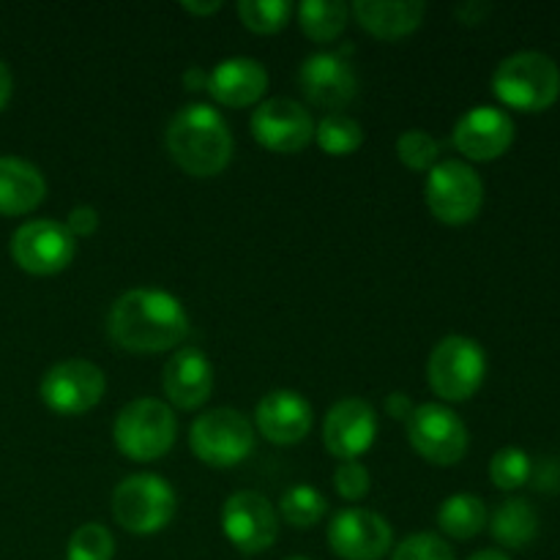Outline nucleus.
Here are the masks:
<instances>
[{"mask_svg":"<svg viewBox=\"0 0 560 560\" xmlns=\"http://www.w3.org/2000/svg\"><path fill=\"white\" fill-rule=\"evenodd\" d=\"M107 334L129 353H167L189 337V315L167 290L135 288L109 306Z\"/></svg>","mask_w":560,"mask_h":560,"instance_id":"1","label":"nucleus"},{"mask_svg":"<svg viewBox=\"0 0 560 560\" xmlns=\"http://www.w3.org/2000/svg\"><path fill=\"white\" fill-rule=\"evenodd\" d=\"M170 159L191 178H213L233 159L228 120L211 104H186L170 118L164 131Z\"/></svg>","mask_w":560,"mask_h":560,"instance_id":"2","label":"nucleus"},{"mask_svg":"<svg viewBox=\"0 0 560 560\" xmlns=\"http://www.w3.org/2000/svg\"><path fill=\"white\" fill-rule=\"evenodd\" d=\"M492 93L520 113H545L560 96V69L545 52H514L498 63Z\"/></svg>","mask_w":560,"mask_h":560,"instance_id":"3","label":"nucleus"},{"mask_svg":"<svg viewBox=\"0 0 560 560\" xmlns=\"http://www.w3.org/2000/svg\"><path fill=\"white\" fill-rule=\"evenodd\" d=\"M178 421L173 408L162 399L142 397L126 405L113 427L118 452L131 463H156L175 446Z\"/></svg>","mask_w":560,"mask_h":560,"instance_id":"4","label":"nucleus"},{"mask_svg":"<svg viewBox=\"0 0 560 560\" xmlns=\"http://www.w3.org/2000/svg\"><path fill=\"white\" fill-rule=\"evenodd\" d=\"M487 377V355L476 339L452 334L432 348L427 383L443 402H468Z\"/></svg>","mask_w":560,"mask_h":560,"instance_id":"5","label":"nucleus"},{"mask_svg":"<svg viewBox=\"0 0 560 560\" xmlns=\"http://www.w3.org/2000/svg\"><path fill=\"white\" fill-rule=\"evenodd\" d=\"M424 202L432 217L448 228L470 224L485 206V184L468 162L446 159L427 173Z\"/></svg>","mask_w":560,"mask_h":560,"instance_id":"6","label":"nucleus"},{"mask_svg":"<svg viewBox=\"0 0 560 560\" xmlns=\"http://www.w3.org/2000/svg\"><path fill=\"white\" fill-rule=\"evenodd\" d=\"M189 448L208 468H235L255 452V424L235 408H213L189 427Z\"/></svg>","mask_w":560,"mask_h":560,"instance_id":"7","label":"nucleus"},{"mask_svg":"<svg viewBox=\"0 0 560 560\" xmlns=\"http://www.w3.org/2000/svg\"><path fill=\"white\" fill-rule=\"evenodd\" d=\"M113 517L135 536H153L175 517V490L159 474H135L113 492Z\"/></svg>","mask_w":560,"mask_h":560,"instance_id":"8","label":"nucleus"},{"mask_svg":"<svg viewBox=\"0 0 560 560\" xmlns=\"http://www.w3.org/2000/svg\"><path fill=\"white\" fill-rule=\"evenodd\" d=\"M405 432L416 454L430 465L452 468L468 452V427L441 402H424L413 408L410 419L405 421Z\"/></svg>","mask_w":560,"mask_h":560,"instance_id":"9","label":"nucleus"},{"mask_svg":"<svg viewBox=\"0 0 560 560\" xmlns=\"http://www.w3.org/2000/svg\"><path fill=\"white\" fill-rule=\"evenodd\" d=\"M107 394V377L102 366L85 359L58 361L44 372L38 383V397L52 413L82 416L96 408Z\"/></svg>","mask_w":560,"mask_h":560,"instance_id":"10","label":"nucleus"},{"mask_svg":"<svg viewBox=\"0 0 560 560\" xmlns=\"http://www.w3.org/2000/svg\"><path fill=\"white\" fill-rule=\"evenodd\" d=\"M11 260L31 277H55L66 271L77 255V238L55 219H33L11 235Z\"/></svg>","mask_w":560,"mask_h":560,"instance_id":"11","label":"nucleus"},{"mask_svg":"<svg viewBox=\"0 0 560 560\" xmlns=\"http://www.w3.org/2000/svg\"><path fill=\"white\" fill-rule=\"evenodd\" d=\"M222 530L230 545L244 556L271 550L279 536V514L262 492L241 490L224 501Z\"/></svg>","mask_w":560,"mask_h":560,"instance_id":"12","label":"nucleus"},{"mask_svg":"<svg viewBox=\"0 0 560 560\" xmlns=\"http://www.w3.org/2000/svg\"><path fill=\"white\" fill-rule=\"evenodd\" d=\"M328 547L342 560H383L394 550L392 523L372 509H342L328 525Z\"/></svg>","mask_w":560,"mask_h":560,"instance_id":"13","label":"nucleus"},{"mask_svg":"<svg viewBox=\"0 0 560 560\" xmlns=\"http://www.w3.org/2000/svg\"><path fill=\"white\" fill-rule=\"evenodd\" d=\"M249 129L252 137L273 153H299L315 140V120L310 109L288 96L257 104L249 118Z\"/></svg>","mask_w":560,"mask_h":560,"instance_id":"14","label":"nucleus"},{"mask_svg":"<svg viewBox=\"0 0 560 560\" xmlns=\"http://www.w3.org/2000/svg\"><path fill=\"white\" fill-rule=\"evenodd\" d=\"M452 142L468 162H495L514 142L512 115L492 104L468 109L454 126Z\"/></svg>","mask_w":560,"mask_h":560,"instance_id":"15","label":"nucleus"},{"mask_svg":"<svg viewBox=\"0 0 560 560\" xmlns=\"http://www.w3.org/2000/svg\"><path fill=\"white\" fill-rule=\"evenodd\" d=\"M299 88L315 107L342 113L359 93V77L342 55L315 52L301 63Z\"/></svg>","mask_w":560,"mask_h":560,"instance_id":"16","label":"nucleus"},{"mask_svg":"<svg viewBox=\"0 0 560 560\" xmlns=\"http://www.w3.org/2000/svg\"><path fill=\"white\" fill-rule=\"evenodd\" d=\"M377 438V413L366 399L348 397L339 399L323 421V443L328 454L339 463L359 459L361 454L375 446Z\"/></svg>","mask_w":560,"mask_h":560,"instance_id":"17","label":"nucleus"},{"mask_svg":"<svg viewBox=\"0 0 560 560\" xmlns=\"http://www.w3.org/2000/svg\"><path fill=\"white\" fill-rule=\"evenodd\" d=\"M312 405L290 388L268 392L255 408V427L273 446H295L312 430Z\"/></svg>","mask_w":560,"mask_h":560,"instance_id":"18","label":"nucleus"},{"mask_svg":"<svg viewBox=\"0 0 560 560\" xmlns=\"http://www.w3.org/2000/svg\"><path fill=\"white\" fill-rule=\"evenodd\" d=\"M162 388L167 405L178 410H197L211 399L213 364L197 348H180L164 364Z\"/></svg>","mask_w":560,"mask_h":560,"instance_id":"19","label":"nucleus"},{"mask_svg":"<svg viewBox=\"0 0 560 560\" xmlns=\"http://www.w3.org/2000/svg\"><path fill=\"white\" fill-rule=\"evenodd\" d=\"M206 91L222 107L244 109L260 104L268 91V71L255 58H228L208 71Z\"/></svg>","mask_w":560,"mask_h":560,"instance_id":"20","label":"nucleus"},{"mask_svg":"<svg viewBox=\"0 0 560 560\" xmlns=\"http://www.w3.org/2000/svg\"><path fill=\"white\" fill-rule=\"evenodd\" d=\"M47 197V180L36 164L0 156V217H25Z\"/></svg>","mask_w":560,"mask_h":560,"instance_id":"21","label":"nucleus"},{"mask_svg":"<svg viewBox=\"0 0 560 560\" xmlns=\"http://www.w3.org/2000/svg\"><path fill=\"white\" fill-rule=\"evenodd\" d=\"M350 14L355 16L366 33H372L381 42H399L421 27L427 14V5L421 0L408 3H381V0H355L350 5Z\"/></svg>","mask_w":560,"mask_h":560,"instance_id":"22","label":"nucleus"},{"mask_svg":"<svg viewBox=\"0 0 560 560\" xmlns=\"http://www.w3.org/2000/svg\"><path fill=\"white\" fill-rule=\"evenodd\" d=\"M492 539L506 550H525L539 536V514L525 498H509L487 520Z\"/></svg>","mask_w":560,"mask_h":560,"instance_id":"23","label":"nucleus"},{"mask_svg":"<svg viewBox=\"0 0 560 560\" xmlns=\"http://www.w3.org/2000/svg\"><path fill=\"white\" fill-rule=\"evenodd\" d=\"M487 506L479 495L470 492H457L448 495L438 509V528L448 536V539L468 541L479 536L487 528Z\"/></svg>","mask_w":560,"mask_h":560,"instance_id":"24","label":"nucleus"},{"mask_svg":"<svg viewBox=\"0 0 560 560\" xmlns=\"http://www.w3.org/2000/svg\"><path fill=\"white\" fill-rule=\"evenodd\" d=\"M295 20L312 42H337L348 27L350 5H345L342 0H304L301 5H295Z\"/></svg>","mask_w":560,"mask_h":560,"instance_id":"25","label":"nucleus"},{"mask_svg":"<svg viewBox=\"0 0 560 560\" xmlns=\"http://www.w3.org/2000/svg\"><path fill=\"white\" fill-rule=\"evenodd\" d=\"M315 142L328 156H350L364 145V126L348 113H326L315 124Z\"/></svg>","mask_w":560,"mask_h":560,"instance_id":"26","label":"nucleus"},{"mask_svg":"<svg viewBox=\"0 0 560 560\" xmlns=\"http://www.w3.org/2000/svg\"><path fill=\"white\" fill-rule=\"evenodd\" d=\"M326 512H328L326 495L312 485L290 487V490L282 495V501H279V514H282L284 523L301 530L315 528V525L326 517Z\"/></svg>","mask_w":560,"mask_h":560,"instance_id":"27","label":"nucleus"},{"mask_svg":"<svg viewBox=\"0 0 560 560\" xmlns=\"http://www.w3.org/2000/svg\"><path fill=\"white\" fill-rule=\"evenodd\" d=\"M235 11L246 31L257 33V36H273L288 27L290 16L295 14V5L288 0H241Z\"/></svg>","mask_w":560,"mask_h":560,"instance_id":"28","label":"nucleus"},{"mask_svg":"<svg viewBox=\"0 0 560 560\" xmlns=\"http://www.w3.org/2000/svg\"><path fill=\"white\" fill-rule=\"evenodd\" d=\"M530 463L528 454L517 446H506L501 452H495V457L490 459V481L503 492H514L520 487H525L530 481Z\"/></svg>","mask_w":560,"mask_h":560,"instance_id":"29","label":"nucleus"},{"mask_svg":"<svg viewBox=\"0 0 560 560\" xmlns=\"http://www.w3.org/2000/svg\"><path fill=\"white\" fill-rule=\"evenodd\" d=\"M115 539L102 523H85L71 534L66 560H113Z\"/></svg>","mask_w":560,"mask_h":560,"instance_id":"30","label":"nucleus"},{"mask_svg":"<svg viewBox=\"0 0 560 560\" xmlns=\"http://www.w3.org/2000/svg\"><path fill=\"white\" fill-rule=\"evenodd\" d=\"M399 162L416 173H430L441 159V142L424 129H408L397 140Z\"/></svg>","mask_w":560,"mask_h":560,"instance_id":"31","label":"nucleus"},{"mask_svg":"<svg viewBox=\"0 0 560 560\" xmlns=\"http://www.w3.org/2000/svg\"><path fill=\"white\" fill-rule=\"evenodd\" d=\"M392 560H457L452 545L438 534H413L394 547Z\"/></svg>","mask_w":560,"mask_h":560,"instance_id":"32","label":"nucleus"},{"mask_svg":"<svg viewBox=\"0 0 560 560\" xmlns=\"http://www.w3.org/2000/svg\"><path fill=\"white\" fill-rule=\"evenodd\" d=\"M372 476L366 470V465H361L359 459H348V463H339L334 470V490L342 501L359 503L361 498L370 495Z\"/></svg>","mask_w":560,"mask_h":560,"instance_id":"33","label":"nucleus"},{"mask_svg":"<svg viewBox=\"0 0 560 560\" xmlns=\"http://www.w3.org/2000/svg\"><path fill=\"white\" fill-rule=\"evenodd\" d=\"M63 224L74 238H91L98 230V224H102V217H98V211L93 206H74Z\"/></svg>","mask_w":560,"mask_h":560,"instance_id":"34","label":"nucleus"},{"mask_svg":"<svg viewBox=\"0 0 560 560\" xmlns=\"http://www.w3.org/2000/svg\"><path fill=\"white\" fill-rule=\"evenodd\" d=\"M530 479H534L536 490H545V492H552L558 490V481H560V470L558 465L552 463V459H545V463L539 465V468L530 470Z\"/></svg>","mask_w":560,"mask_h":560,"instance_id":"35","label":"nucleus"},{"mask_svg":"<svg viewBox=\"0 0 560 560\" xmlns=\"http://www.w3.org/2000/svg\"><path fill=\"white\" fill-rule=\"evenodd\" d=\"M492 5L490 3H479V0H468V3L457 5L454 9V16H457L463 25H479V22H485V16L490 14Z\"/></svg>","mask_w":560,"mask_h":560,"instance_id":"36","label":"nucleus"},{"mask_svg":"<svg viewBox=\"0 0 560 560\" xmlns=\"http://www.w3.org/2000/svg\"><path fill=\"white\" fill-rule=\"evenodd\" d=\"M386 413L397 421H408L410 413H413V402H410L408 394L394 392V394H388V399H386Z\"/></svg>","mask_w":560,"mask_h":560,"instance_id":"37","label":"nucleus"},{"mask_svg":"<svg viewBox=\"0 0 560 560\" xmlns=\"http://www.w3.org/2000/svg\"><path fill=\"white\" fill-rule=\"evenodd\" d=\"M11 93H14V77H11L9 66L0 60V113H3L5 104L11 102Z\"/></svg>","mask_w":560,"mask_h":560,"instance_id":"38","label":"nucleus"},{"mask_svg":"<svg viewBox=\"0 0 560 560\" xmlns=\"http://www.w3.org/2000/svg\"><path fill=\"white\" fill-rule=\"evenodd\" d=\"M184 85L186 91H202L208 85V71H202L200 66H191L184 74Z\"/></svg>","mask_w":560,"mask_h":560,"instance_id":"39","label":"nucleus"},{"mask_svg":"<svg viewBox=\"0 0 560 560\" xmlns=\"http://www.w3.org/2000/svg\"><path fill=\"white\" fill-rule=\"evenodd\" d=\"M180 9L191 16H208V14H217V11H222V3H219V0L217 3H213V0H208V3H195V0H191V3H184Z\"/></svg>","mask_w":560,"mask_h":560,"instance_id":"40","label":"nucleus"},{"mask_svg":"<svg viewBox=\"0 0 560 560\" xmlns=\"http://www.w3.org/2000/svg\"><path fill=\"white\" fill-rule=\"evenodd\" d=\"M468 560H512V558L501 550H479V552H474Z\"/></svg>","mask_w":560,"mask_h":560,"instance_id":"41","label":"nucleus"},{"mask_svg":"<svg viewBox=\"0 0 560 560\" xmlns=\"http://www.w3.org/2000/svg\"><path fill=\"white\" fill-rule=\"evenodd\" d=\"M284 560H312V558H306V556H290V558H284Z\"/></svg>","mask_w":560,"mask_h":560,"instance_id":"42","label":"nucleus"},{"mask_svg":"<svg viewBox=\"0 0 560 560\" xmlns=\"http://www.w3.org/2000/svg\"><path fill=\"white\" fill-rule=\"evenodd\" d=\"M558 470H560V465H558Z\"/></svg>","mask_w":560,"mask_h":560,"instance_id":"43","label":"nucleus"}]
</instances>
